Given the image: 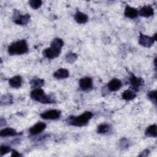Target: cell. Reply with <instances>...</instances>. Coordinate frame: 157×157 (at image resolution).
Here are the masks:
<instances>
[{"label":"cell","instance_id":"obj_16","mask_svg":"<svg viewBox=\"0 0 157 157\" xmlns=\"http://www.w3.org/2000/svg\"><path fill=\"white\" fill-rule=\"evenodd\" d=\"M74 19L77 23L80 24H84L88 21V18L85 13L80 11H77L74 14Z\"/></svg>","mask_w":157,"mask_h":157},{"label":"cell","instance_id":"obj_25","mask_svg":"<svg viewBox=\"0 0 157 157\" xmlns=\"http://www.w3.org/2000/svg\"><path fill=\"white\" fill-rule=\"evenodd\" d=\"M77 58V54L74 53H69L66 56V60L69 63H74Z\"/></svg>","mask_w":157,"mask_h":157},{"label":"cell","instance_id":"obj_19","mask_svg":"<svg viewBox=\"0 0 157 157\" xmlns=\"http://www.w3.org/2000/svg\"><path fill=\"white\" fill-rule=\"evenodd\" d=\"M111 129V126L108 123H101L97 127V132L101 134L108 133Z\"/></svg>","mask_w":157,"mask_h":157},{"label":"cell","instance_id":"obj_2","mask_svg":"<svg viewBox=\"0 0 157 157\" xmlns=\"http://www.w3.org/2000/svg\"><path fill=\"white\" fill-rule=\"evenodd\" d=\"M29 50L28 45L25 39L18 40L11 44L7 48V51L10 55H19L26 53Z\"/></svg>","mask_w":157,"mask_h":157},{"label":"cell","instance_id":"obj_9","mask_svg":"<svg viewBox=\"0 0 157 157\" xmlns=\"http://www.w3.org/2000/svg\"><path fill=\"white\" fill-rule=\"evenodd\" d=\"M80 88L83 90L86 91L91 89L93 86L92 78L89 77H85L79 80Z\"/></svg>","mask_w":157,"mask_h":157},{"label":"cell","instance_id":"obj_6","mask_svg":"<svg viewBox=\"0 0 157 157\" xmlns=\"http://www.w3.org/2000/svg\"><path fill=\"white\" fill-rule=\"evenodd\" d=\"M61 112L60 110H56V109H52L45 111L40 113V116L44 120H57L61 116Z\"/></svg>","mask_w":157,"mask_h":157},{"label":"cell","instance_id":"obj_3","mask_svg":"<svg viewBox=\"0 0 157 157\" xmlns=\"http://www.w3.org/2000/svg\"><path fill=\"white\" fill-rule=\"evenodd\" d=\"M93 116V114L91 112L86 111L77 117H69L68 123L74 126L82 127L86 125Z\"/></svg>","mask_w":157,"mask_h":157},{"label":"cell","instance_id":"obj_5","mask_svg":"<svg viewBox=\"0 0 157 157\" xmlns=\"http://www.w3.org/2000/svg\"><path fill=\"white\" fill-rule=\"evenodd\" d=\"M156 34H155L154 36L150 37L142 33H140L139 37V43L140 45L144 47H150L153 45V44H154L155 41L156 39Z\"/></svg>","mask_w":157,"mask_h":157},{"label":"cell","instance_id":"obj_22","mask_svg":"<svg viewBox=\"0 0 157 157\" xmlns=\"http://www.w3.org/2000/svg\"><path fill=\"white\" fill-rule=\"evenodd\" d=\"M44 83H45L44 80L37 78H34L31 80L29 83L31 85V86L34 89V88H39L42 87L44 85Z\"/></svg>","mask_w":157,"mask_h":157},{"label":"cell","instance_id":"obj_4","mask_svg":"<svg viewBox=\"0 0 157 157\" xmlns=\"http://www.w3.org/2000/svg\"><path fill=\"white\" fill-rule=\"evenodd\" d=\"M30 19V15L28 13L21 15L18 10H14L13 14V20L15 23L18 25H26Z\"/></svg>","mask_w":157,"mask_h":157},{"label":"cell","instance_id":"obj_28","mask_svg":"<svg viewBox=\"0 0 157 157\" xmlns=\"http://www.w3.org/2000/svg\"><path fill=\"white\" fill-rule=\"evenodd\" d=\"M128 141L126 139H122L120 141V145L123 148H127L128 147Z\"/></svg>","mask_w":157,"mask_h":157},{"label":"cell","instance_id":"obj_12","mask_svg":"<svg viewBox=\"0 0 157 157\" xmlns=\"http://www.w3.org/2000/svg\"><path fill=\"white\" fill-rule=\"evenodd\" d=\"M124 15L127 18L134 19L137 17L139 15V12L136 9L127 5L124 9Z\"/></svg>","mask_w":157,"mask_h":157},{"label":"cell","instance_id":"obj_29","mask_svg":"<svg viewBox=\"0 0 157 157\" xmlns=\"http://www.w3.org/2000/svg\"><path fill=\"white\" fill-rule=\"evenodd\" d=\"M12 155H11V156H15V157H16V156H22L19 152H18L17 151H16V150H12Z\"/></svg>","mask_w":157,"mask_h":157},{"label":"cell","instance_id":"obj_13","mask_svg":"<svg viewBox=\"0 0 157 157\" xmlns=\"http://www.w3.org/2000/svg\"><path fill=\"white\" fill-rule=\"evenodd\" d=\"M139 14L143 17L148 18L153 15L154 9L150 6H144L140 9Z\"/></svg>","mask_w":157,"mask_h":157},{"label":"cell","instance_id":"obj_11","mask_svg":"<svg viewBox=\"0 0 157 157\" xmlns=\"http://www.w3.org/2000/svg\"><path fill=\"white\" fill-rule=\"evenodd\" d=\"M122 86V83L118 78L112 79L107 84V88L110 91H117L120 89Z\"/></svg>","mask_w":157,"mask_h":157},{"label":"cell","instance_id":"obj_24","mask_svg":"<svg viewBox=\"0 0 157 157\" xmlns=\"http://www.w3.org/2000/svg\"><path fill=\"white\" fill-rule=\"evenodd\" d=\"M1 104H9L12 102V97L10 94H4L2 96L1 99Z\"/></svg>","mask_w":157,"mask_h":157},{"label":"cell","instance_id":"obj_14","mask_svg":"<svg viewBox=\"0 0 157 157\" xmlns=\"http://www.w3.org/2000/svg\"><path fill=\"white\" fill-rule=\"evenodd\" d=\"M53 76L56 79H64L69 77V72L67 69L59 68L53 73Z\"/></svg>","mask_w":157,"mask_h":157},{"label":"cell","instance_id":"obj_30","mask_svg":"<svg viewBox=\"0 0 157 157\" xmlns=\"http://www.w3.org/2000/svg\"><path fill=\"white\" fill-rule=\"evenodd\" d=\"M149 153H150V151L146 149V150H144L143 151H142V153L139 155V156H147L149 154Z\"/></svg>","mask_w":157,"mask_h":157},{"label":"cell","instance_id":"obj_26","mask_svg":"<svg viewBox=\"0 0 157 157\" xmlns=\"http://www.w3.org/2000/svg\"><path fill=\"white\" fill-rule=\"evenodd\" d=\"M12 150L10 148V147L9 146L7 145H2L1 146L0 148V153H1V156H3L7 153H8L9 152L11 151Z\"/></svg>","mask_w":157,"mask_h":157},{"label":"cell","instance_id":"obj_15","mask_svg":"<svg viewBox=\"0 0 157 157\" xmlns=\"http://www.w3.org/2000/svg\"><path fill=\"white\" fill-rule=\"evenodd\" d=\"M10 86L14 88H20L22 84V78L20 75H15L10 78L9 80Z\"/></svg>","mask_w":157,"mask_h":157},{"label":"cell","instance_id":"obj_23","mask_svg":"<svg viewBox=\"0 0 157 157\" xmlns=\"http://www.w3.org/2000/svg\"><path fill=\"white\" fill-rule=\"evenodd\" d=\"M30 7L33 9H37L41 7L42 1L40 0H31L29 1Z\"/></svg>","mask_w":157,"mask_h":157},{"label":"cell","instance_id":"obj_20","mask_svg":"<svg viewBox=\"0 0 157 157\" xmlns=\"http://www.w3.org/2000/svg\"><path fill=\"white\" fill-rule=\"evenodd\" d=\"M136 97V93L131 90H125L121 94V98L125 101H131Z\"/></svg>","mask_w":157,"mask_h":157},{"label":"cell","instance_id":"obj_7","mask_svg":"<svg viewBox=\"0 0 157 157\" xmlns=\"http://www.w3.org/2000/svg\"><path fill=\"white\" fill-rule=\"evenodd\" d=\"M46 124L44 122H38L31 126L29 129V132L33 136H36L42 132L46 128Z\"/></svg>","mask_w":157,"mask_h":157},{"label":"cell","instance_id":"obj_10","mask_svg":"<svg viewBox=\"0 0 157 157\" xmlns=\"http://www.w3.org/2000/svg\"><path fill=\"white\" fill-rule=\"evenodd\" d=\"M60 53H61L60 52L57 51L55 49L53 48L52 47H50L47 48L43 50L42 55L44 57H45L48 59H53L57 58L59 55Z\"/></svg>","mask_w":157,"mask_h":157},{"label":"cell","instance_id":"obj_18","mask_svg":"<svg viewBox=\"0 0 157 157\" xmlns=\"http://www.w3.org/2000/svg\"><path fill=\"white\" fill-rule=\"evenodd\" d=\"M18 134V132L13 128H6L1 130L0 131V136L1 137H11L15 136Z\"/></svg>","mask_w":157,"mask_h":157},{"label":"cell","instance_id":"obj_17","mask_svg":"<svg viewBox=\"0 0 157 157\" xmlns=\"http://www.w3.org/2000/svg\"><path fill=\"white\" fill-rule=\"evenodd\" d=\"M64 45V42L63 39L59 37H56L53 39L50 44V47L61 52V48Z\"/></svg>","mask_w":157,"mask_h":157},{"label":"cell","instance_id":"obj_21","mask_svg":"<svg viewBox=\"0 0 157 157\" xmlns=\"http://www.w3.org/2000/svg\"><path fill=\"white\" fill-rule=\"evenodd\" d=\"M156 125L151 124L149 126L145 131V135L149 137H156Z\"/></svg>","mask_w":157,"mask_h":157},{"label":"cell","instance_id":"obj_27","mask_svg":"<svg viewBox=\"0 0 157 157\" xmlns=\"http://www.w3.org/2000/svg\"><path fill=\"white\" fill-rule=\"evenodd\" d=\"M148 97L152 101V102L156 104V90L150 91L148 93Z\"/></svg>","mask_w":157,"mask_h":157},{"label":"cell","instance_id":"obj_1","mask_svg":"<svg viewBox=\"0 0 157 157\" xmlns=\"http://www.w3.org/2000/svg\"><path fill=\"white\" fill-rule=\"evenodd\" d=\"M31 98L42 104H53L56 102L55 98L51 94H46L44 90L39 88L33 89L30 93Z\"/></svg>","mask_w":157,"mask_h":157},{"label":"cell","instance_id":"obj_8","mask_svg":"<svg viewBox=\"0 0 157 157\" xmlns=\"http://www.w3.org/2000/svg\"><path fill=\"white\" fill-rule=\"evenodd\" d=\"M129 83L131 88L134 90H137L144 84V80L142 78L131 74L129 77Z\"/></svg>","mask_w":157,"mask_h":157}]
</instances>
